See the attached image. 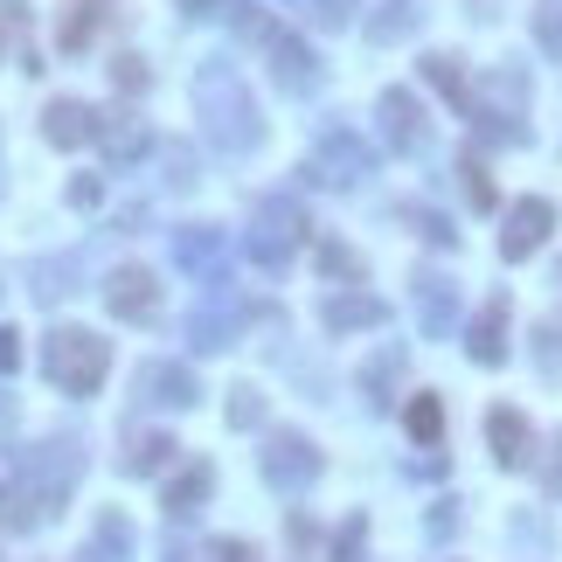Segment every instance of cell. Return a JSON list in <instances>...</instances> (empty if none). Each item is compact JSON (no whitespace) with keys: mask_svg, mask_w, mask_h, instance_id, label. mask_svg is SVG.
I'll return each instance as SVG.
<instances>
[{"mask_svg":"<svg viewBox=\"0 0 562 562\" xmlns=\"http://www.w3.org/2000/svg\"><path fill=\"white\" fill-rule=\"evenodd\" d=\"M195 119H201V139L216 154L243 160L257 139H265V119H257V98L243 90V70L230 56H201L195 63Z\"/></svg>","mask_w":562,"mask_h":562,"instance_id":"cell-1","label":"cell"},{"mask_svg":"<svg viewBox=\"0 0 562 562\" xmlns=\"http://www.w3.org/2000/svg\"><path fill=\"white\" fill-rule=\"evenodd\" d=\"M42 368L63 396H98L105 375H111V341L90 327H56L42 341Z\"/></svg>","mask_w":562,"mask_h":562,"instance_id":"cell-2","label":"cell"},{"mask_svg":"<svg viewBox=\"0 0 562 562\" xmlns=\"http://www.w3.org/2000/svg\"><path fill=\"white\" fill-rule=\"evenodd\" d=\"M77 473H84V459H77L70 438H49V444H35V452H22V500L35 508V521H49L56 508H63Z\"/></svg>","mask_w":562,"mask_h":562,"instance_id":"cell-3","label":"cell"},{"mask_svg":"<svg viewBox=\"0 0 562 562\" xmlns=\"http://www.w3.org/2000/svg\"><path fill=\"white\" fill-rule=\"evenodd\" d=\"M465 111H473V125L500 146L528 139V125H521L528 119V77H521V70H486L479 98H465Z\"/></svg>","mask_w":562,"mask_h":562,"instance_id":"cell-4","label":"cell"},{"mask_svg":"<svg viewBox=\"0 0 562 562\" xmlns=\"http://www.w3.org/2000/svg\"><path fill=\"white\" fill-rule=\"evenodd\" d=\"M298 243H306V209L285 201V195L257 201V222L243 230V257H251V265H265V271H285L292 257H298Z\"/></svg>","mask_w":562,"mask_h":562,"instance_id":"cell-5","label":"cell"},{"mask_svg":"<svg viewBox=\"0 0 562 562\" xmlns=\"http://www.w3.org/2000/svg\"><path fill=\"white\" fill-rule=\"evenodd\" d=\"M257 473H265L278 493H306V486L320 479V452H313V438H298V430H271L265 452H257Z\"/></svg>","mask_w":562,"mask_h":562,"instance_id":"cell-6","label":"cell"},{"mask_svg":"<svg viewBox=\"0 0 562 562\" xmlns=\"http://www.w3.org/2000/svg\"><path fill=\"white\" fill-rule=\"evenodd\" d=\"M313 174L327 187H354V181L375 174V146L354 139V125H327V133L313 139Z\"/></svg>","mask_w":562,"mask_h":562,"instance_id":"cell-7","label":"cell"},{"mask_svg":"<svg viewBox=\"0 0 562 562\" xmlns=\"http://www.w3.org/2000/svg\"><path fill=\"white\" fill-rule=\"evenodd\" d=\"M133 396L146 410H187V403L201 396V382H195V368H187V362H139Z\"/></svg>","mask_w":562,"mask_h":562,"instance_id":"cell-8","label":"cell"},{"mask_svg":"<svg viewBox=\"0 0 562 562\" xmlns=\"http://www.w3.org/2000/svg\"><path fill=\"white\" fill-rule=\"evenodd\" d=\"M549 230H555V201H541V195L514 201V209H508V230H500V257H508V265L535 257L541 243H549Z\"/></svg>","mask_w":562,"mask_h":562,"instance_id":"cell-9","label":"cell"},{"mask_svg":"<svg viewBox=\"0 0 562 562\" xmlns=\"http://www.w3.org/2000/svg\"><path fill=\"white\" fill-rule=\"evenodd\" d=\"M105 306H111V320H160V285H154V271H139V265H125V271H111L105 278Z\"/></svg>","mask_w":562,"mask_h":562,"instance_id":"cell-10","label":"cell"},{"mask_svg":"<svg viewBox=\"0 0 562 562\" xmlns=\"http://www.w3.org/2000/svg\"><path fill=\"white\" fill-rule=\"evenodd\" d=\"M265 49H271V77H278V90H292V98L320 90V56H313L306 42H298V35L271 28V35H265Z\"/></svg>","mask_w":562,"mask_h":562,"instance_id":"cell-11","label":"cell"},{"mask_svg":"<svg viewBox=\"0 0 562 562\" xmlns=\"http://www.w3.org/2000/svg\"><path fill=\"white\" fill-rule=\"evenodd\" d=\"M375 119H382V139L396 146V154H424L430 146V119H424V105L410 98V90H382Z\"/></svg>","mask_w":562,"mask_h":562,"instance_id":"cell-12","label":"cell"},{"mask_svg":"<svg viewBox=\"0 0 562 562\" xmlns=\"http://www.w3.org/2000/svg\"><path fill=\"white\" fill-rule=\"evenodd\" d=\"M465 354H473L479 368H500V362H508V292L486 298V313L473 320V333H465Z\"/></svg>","mask_w":562,"mask_h":562,"instance_id":"cell-13","label":"cell"},{"mask_svg":"<svg viewBox=\"0 0 562 562\" xmlns=\"http://www.w3.org/2000/svg\"><path fill=\"white\" fill-rule=\"evenodd\" d=\"M174 257H181V271L222 278V257H230V236H222L216 222H195V230H181V236H174Z\"/></svg>","mask_w":562,"mask_h":562,"instance_id":"cell-14","label":"cell"},{"mask_svg":"<svg viewBox=\"0 0 562 562\" xmlns=\"http://www.w3.org/2000/svg\"><path fill=\"white\" fill-rule=\"evenodd\" d=\"M42 139L49 146H90V139H98V111L77 105V98H56L42 111Z\"/></svg>","mask_w":562,"mask_h":562,"instance_id":"cell-15","label":"cell"},{"mask_svg":"<svg viewBox=\"0 0 562 562\" xmlns=\"http://www.w3.org/2000/svg\"><path fill=\"white\" fill-rule=\"evenodd\" d=\"M417 320H424L430 341H444V333H452V320H459V292H452V278H438V271H424V278H417Z\"/></svg>","mask_w":562,"mask_h":562,"instance_id":"cell-16","label":"cell"},{"mask_svg":"<svg viewBox=\"0 0 562 562\" xmlns=\"http://www.w3.org/2000/svg\"><path fill=\"white\" fill-rule=\"evenodd\" d=\"M486 438H493V459L500 465H528V417H521L514 403L486 410Z\"/></svg>","mask_w":562,"mask_h":562,"instance_id":"cell-17","label":"cell"},{"mask_svg":"<svg viewBox=\"0 0 562 562\" xmlns=\"http://www.w3.org/2000/svg\"><path fill=\"white\" fill-rule=\"evenodd\" d=\"M98 146H105V160H111V167H125V160H139L146 146H154V133H146L139 119H125V111H111V119L98 111Z\"/></svg>","mask_w":562,"mask_h":562,"instance_id":"cell-18","label":"cell"},{"mask_svg":"<svg viewBox=\"0 0 562 562\" xmlns=\"http://www.w3.org/2000/svg\"><path fill=\"white\" fill-rule=\"evenodd\" d=\"M243 320H251L243 306H201L195 320H187V341H195L201 354H216V347H230L236 333H243Z\"/></svg>","mask_w":562,"mask_h":562,"instance_id":"cell-19","label":"cell"},{"mask_svg":"<svg viewBox=\"0 0 562 562\" xmlns=\"http://www.w3.org/2000/svg\"><path fill=\"white\" fill-rule=\"evenodd\" d=\"M320 320H327L333 333H347V327H382L389 306H382V298H368V292H333L327 306H320Z\"/></svg>","mask_w":562,"mask_h":562,"instance_id":"cell-20","label":"cell"},{"mask_svg":"<svg viewBox=\"0 0 562 562\" xmlns=\"http://www.w3.org/2000/svg\"><path fill=\"white\" fill-rule=\"evenodd\" d=\"M90 562H133V521L119 508H105L90 521Z\"/></svg>","mask_w":562,"mask_h":562,"instance_id":"cell-21","label":"cell"},{"mask_svg":"<svg viewBox=\"0 0 562 562\" xmlns=\"http://www.w3.org/2000/svg\"><path fill=\"white\" fill-rule=\"evenodd\" d=\"M209 486H216V473L195 459L187 473H174V479H167V514H174V521H181V514H195L201 500H209Z\"/></svg>","mask_w":562,"mask_h":562,"instance_id":"cell-22","label":"cell"},{"mask_svg":"<svg viewBox=\"0 0 562 562\" xmlns=\"http://www.w3.org/2000/svg\"><path fill=\"white\" fill-rule=\"evenodd\" d=\"M98 22H105V0H70V14H63V28H56V42L77 56V49L98 42Z\"/></svg>","mask_w":562,"mask_h":562,"instance_id":"cell-23","label":"cell"},{"mask_svg":"<svg viewBox=\"0 0 562 562\" xmlns=\"http://www.w3.org/2000/svg\"><path fill=\"white\" fill-rule=\"evenodd\" d=\"M70 278H77V257H35L28 265V285H35L42 306H56V298L70 292Z\"/></svg>","mask_w":562,"mask_h":562,"instance_id":"cell-24","label":"cell"},{"mask_svg":"<svg viewBox=\"0 0 562 562\" xmlns=\"http://www.w3.org/2000/svg\"><path fill=\"white\" fill-rule=\"evenodd\" d=\"M181 444L167 438V430H146V438H125V473H160L167 459H174Z\"/></svg>","mask_w":562,"mask_h":562,"instance_id":"cell-25","label":"cell"},{"mask_svg":"<svg viewBox=\"0 0 562 562\" xmlns=\"http://www.w3.org/2000/svg\"><path fill=\"white\" fill-rule=\"evenodd\" d=\"M410 438H417V444L444 438V403L438 396H410Z\"/></svg>","mask_w":562,"mask_h":562,"instance_id":"cell-26","label":"cell"},{"mask_svg":"<svg viewBox=\"0 0 562 562\" xmlns=\"http://www.w3.org/2000/svg\"><path fill=\"white\" fill-rule=\"evenodd\" d=\"M410 28H417V0H389V14H375V22H368L375 42H396V35H410Z\"/></svg>","mask_w":562,"mask_h":562,"instance_id":"cell-27","label":"cell"},{"mask_svg":"<svg viewBox=\"0 0 562 562\" xmlns=\"http://www.w3.org/2000/svg\"><path fill=\"white\" fill-rule=\"evenodd\" d=\"M424 77L438 84L452 105H465V98H473V90H465V77H459V56H424Z\"/></svg>","mask_w":562,"mask_h":562,"instance_id":"cell-28","label":"cell"},{"mask_svg":"<svg viewBox=\"0 0 562 562\" xmlns=\"http://www.w3.org/2000/svg\"><path fill=\"white\" fill-rule=\"evenodd\" d=\"M535 368L549 375V382H562V320L535 327Z\"/></svg>","mask_w":562,"mask_h":562,"instance_id":"cell-29","label":"cell"},{"mask_svg":"<svg viewBox=\"0 0 562 562\" xmlns=\"http://www.w3.org/2000/svg\"><path fill=\"white\" fill-rule=\"evenodd\" d=\"M535 42L562 63V0H535Z\"/></svg>","mask_w":562,"mask_h":562,"instance_id":"cell-30","label":"cell"},{"mask_svg":"<svg viewBox=\"0 0 562 562\" xmlns=\"http://www.w3.org/2000/svg\"><path fill=\"white\" fill-rule=\"evenodd\" d=\"M396 368H403V347H382V362H368V375H362V382H368V403H389L382 389L396 382Z\"/></svg>","mask_w":562,"mask_h":562,"instance_id":"cell-31","label":"cell"},{"mask_svg":"<svg viewBox=\"0 0 562 562\" xmlns=\"http://www.w3.org/2000/svg\"><path fill=\"white\" fill-rule=\"evenodd\" d=\"M459 174H465V195H473V209H493V201H500V195H493V174H486L479 160H465Z\"/></svg>","mask_w":562,"mask_h":562,"instance_id":"cell-32","label":"cell"},{"mask_svg":"<svg viewBox=\"0 0 562 562\" xmlns=\"http://www.w3.org/2000/svg\"><path fill=\"white\" fill-rule=\"evenodd\" d=\"M410 222H417V236H430L438 251H452V243H459V230H452L444 216H430V209H410Z\"/></svg>","mask_w":562,"mask_h":562,"instance_id":"cell-33","label":"cell"},{"mask_svg":"<svg viewBox=\"0 0 562 562\" xmlns=\"http://www.w3.org/2000/svg\"><path fill=\"white\" fill-rule=\"evenodd\" d=\"M306 8V22H320V28H347V0H298Z\"/></svg>","mask_w":562,"mask_h":562,"instance_id":"cell-34","label":"cell"},{"mask_svg":"<svg viewBox=\"0 0 562 562\" xmlns=\"http://www.w3.org/2000/svg\"><path fill=\"white\" fill-rule=\"evenodd\" d=\"M320 265H327L333 278H362V257H354L347 243H327V251H320Z\"/></svg>","mask_w":562,"mask_h":562,"instance_id":"cell-35","label":"cell"},{"mask_svg":"<svg viewBox=\"0 0 562 562\" xmlns=\"http://www.w3.org/2000/svg\"><path fill=\"white\" fill-rule=\"evenodd\" d=\"M230 424H265V396H257V389H236V396H230Z\"/></svg>","mask_w":562,"mask_h":562,"instance_id":"cell-36","label":"cell"},{"mask_svg":"<svg viewBox=\"0 0 562 562\" xmlns=\"http://www.w3.org/2000/svg\"><path fill=\"white\" fill-rule=\"evenodd\" d=\"M111 77H119V90H139L146 84V63H139V56H119V63H111Z\"/></svg>","mask_w":562,"mask_h":562,"instance_id":"cell-37","label":"cell"},{"mask_svg":"<svg viewBox=\"0 0 562 562\" xmlns=\"http://www.w3.org/2000/svg\"><path fill=\"white\" fill-rule=\"evenodd\" d=\"M14 368H22V333L0 327V375H14Z\"/></svg>","mask_w":562,"mask_h":562,"instance_id":"cell-38","label":"cell"},{"mask_svg":"<svg viewBox=\"0 0 562 562\" xmlns=\"http://www.w3.org/2000/svg\"><path fill=\"white\" fill-rule=\"evenodd\" d=\"M209 555H216V562H257V549H251V541H216Z\"/></svg>","mask_w":562,"mask_h":562,"instance_id":"cell-39","label":"cell"},{"mask_svg":"<svg viewBox=\"0 0 562 562\" xmlns=\"http://www.w3.org/2000/svg\"><path fill=\"white\" fill-rule=\"evenodd\" d=\"M222 8V0H181V14H195V22H201V14H216Z\"/></svg>","mask_w":562,"mask_h":562,"instance_id":"cell-40","label":"cell"},{"mask_svg":"<svg viewBox=\"0 0 562 562\" xmlns=\"http://www.w3.org/2000/svg\"><path fill=\"white\" fill-rule=\"evenodd\" d=\"M8 28H14V14H0V63H8Z\"/></svg>","mask_w":562,"mask_h":562,"instance_id":"cell-41","label":"cell"},{"mask_svg":"<svg viewBox=\"0 0 562 562\" xmlns=\"http://www.w3.org/2000/svg\"><path fill=\"white\" fill-rule=\"evenodd\" d=\"M549 486H562V438H555V465H549Z\"/></svg>","mask_w":562,"mask_h":562,"instance_id":"cell-42","label":"cell"},{"mask_svg":"<svg viewBox=\"0 0 562 562\" xmlns=\"http://www.w3.org/2000/svg\"><path fill=\"white\" fill-rule=\"evenodd\" d=\"M167 562H195V555H187V549H181V541H174V549H167Z\"/></svg>","mask_w":562,"mask_h":562,"instance_id":"cell-43","label":"cell"},{"mask_svg":"<svg viewBox=\"0 0 562 562\" xmlns=\"http://www.w3.org/2000/svg\"><path fill=\"white\" fill-rule=\"evenodd\" d=\"M0 514H14V500H8V486H0Z\"/></svg>","mask_w":562,"mask_h":562,"instance_id":"cell-44","label":"cell"}]
</instances>
